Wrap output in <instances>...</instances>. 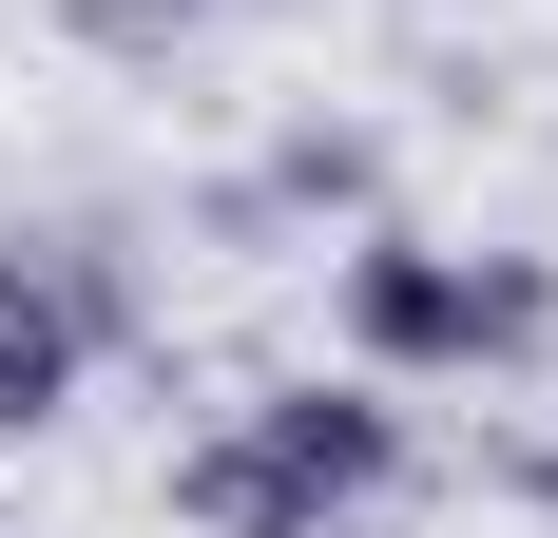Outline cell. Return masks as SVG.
<instances>
[{"mask_svg":"<svg viewBox=\"0 0 558 538\" xmlns=\"http://www.w3.org/2000/svg\"><path fill=\"white\" fill-rule=\"evenodd\" d=\"M328 327H347V366H366V384H482V269L424 250V231H347Z\"/></svg>","mask_w":558,"mask_h":538,"instance_id":"1","label":"cell"},{"mask_svg":"<svg viewBox=\"0 0 558 538\" xmlns=\"http://www.w3.org/2000/svg\"><path fill=\"white\" fill-rule=\"evenodd\" d=\"M251 442H270V462H289L308 500H328V519L404 500V404H386L366 366H347V384H270V404H251Z\"/></svg>","mask_w":558,"mask_h":538,"instance_id":"2","label":"cell"},{"mask_svg":"<svg viewBox=\"0 0 558 538\" xmlns=\"http://www.w3.org/2000/svg\"><path fill=\"white\" fill-rule=\"evenodd\" d=\"M77 366H97V289H77V250H0V442H39L58 404H77Z\"/></svg>","mask_w":558,"mask_h":538,"instance_id":"3","label":"cell"},{"mask_svg":"<svg viewBox=\"0 0 558 538\" xmlns=\"http://www.w3.org/2000/svg\"><path fill=\"white\" fill-rule=\"evenodd\" d=\"M173 519H193V538H347L328 500H308V481H289V462H270V442H251V404H231V424H193V442H173Z\"/></svg>","mask_w":558,"mask_h":538,"instance_id":"4","label":"cell"},{"mask_svg":"<svg viewBox=\"0 0 558 538\" xmlns=\"http://www.w3.org/2000/svg\"><path fill=\"white\" fill-rule=\"evenodd\" d=\"M462 269H482V384L539 366V346H558V269L539 250H462Z\"/></svg>","mask_w":558,"mask_h":538,"instance_id":"5","label":"cell"},{"mask_svg":"<svg viewBox=\"0 0 558 538\" xmlns=\"http://www.w3.org/2000/svg\"><path fill=\"white\" fill-rule=\"evenodd\" d=\"M77 39H97V58H173V39H193V0H77Z\"/></svg>","mask_w":558,"mask_h":538,"instance_id":"6","label":"cell"},{"mask_svg":"<svg viewBox=\"0 0 558 538\" xmlns=\"http://www.w3.org/2000/svg\"><path fill=\"white\" fill-rule=\"evenodd\" d=\"M539 519H558V442H539Z\"/></svg>","mask_w":558,"mask_h":538,"instance_id":"7","label":"cell"}]
</instances>
